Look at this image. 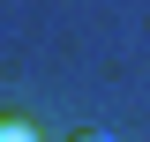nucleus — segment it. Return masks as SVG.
<instances>
[{
    "label": "nucleus",
    "instance_id": "1",
    "mask_svg": "<svg viewBox=\"0 0 150 142\" xmlns=\"http://www.w3.org/2000/svg\"><path fill=\"white\" fill-rule=\"evenodd\" d=\"M0 142H45V135H38V120H23V112H0Z\"/></svg>",
    "mask_w": 150,
    "mask_h": 142
},
{
    "label": "nucleus",
    "instance_id": "2",
    "mask_svg": "<svg viewBox=\"0 0 150 142\" xmlns=\"http://www.w3.org/2000/svg\"><path fill=\"white\" fill-rule=\"evenodd\" d=\"M68 142H112V135H105V127H75Z\"/></svg>",
    "mask_w": 150,
    "mask_h": 142
}]
</instances>
